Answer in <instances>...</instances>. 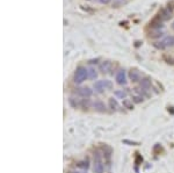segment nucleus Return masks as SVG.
I'll return each mask as SVG.
<instances>
[{"label": "nucleus", "instance_id": "f257e3e1", "mask_svg": "<svg viewBox=\"0 0 174 173\" xmlns=\"http://www.w3.org/2000/svg\"><path fill=\"white\" fill-rule=\"evenodd\" d=\"M88 77V69L84 66L77 67V70L74 71V76H73V81L77 84V85H80L82 84L86 78Z\"/></svg>", "mask_w": 174, "mask_h": 173}, {"label": "nucleus", "instance_id": "f03ea898", "mask_svg": "<svg viewBox=\"0 0 174 173\" xmlns=\"http://www.w3.org/2000/svg\"><path fill=\"white\" fill-rule=\"evenodd\" d=\"M94 173H105V167L101 160V153L95 152L94 153V166H93Z\"/></svg>", "mask_w": 174, "mask_h": 173}, {"label": "nucleus", "instance_id": "7ed1b4c3", "mask_svg": "<svg viewBox=\"0 0 174 173\" xmlns=\"http://www.w3.org/2000/svg\"><path fill=\"white\" fill-rule=\"evenodd\" d=\"M116 82L119 85H125L127 84V74H125V71L124 70H120L117 73H116Z\"/></svg>", "mask_w": 174, "mask_h": 173}, {"label": "nucleus", "instance_id": "20e7f679", "mask_svg": "<svg viewBox=\"0 0 174 173\" xmlns=\"http://www.w3.org/2000/svg\"><path fill=\"white\" fill-rule=\"evenodd\" d=\"M93 108L96 110V112H99V113H105V112L107 110L105 102H103V101H101V100H96V101H94L93 102Z\"/></svg>", "mask_w": 174, "mask_h": 173}, {"label": "nucleus", "instance_id": "39448f33", "mask_svg": "<svg viewBox=\"0 0 174 173\" xmlns=\"http://www.w3.org/2000/svg\"><path fill=\"white\" fill-rule=\"evenodd\" d=\"M94 90L95 92H98L99 94L105 93V90H106V86H105V81L103 80H98L94 82Z\"/></svg>", "mask_w": 174, "mask_h": 173}, {"label": "nucleus", "instance_id": "423d86ee", "mask_svg": "<svg viewBox=\"0 0 174 173\" xmlns=\"http://www.w3.org/2000/svg\"><path fill=\"white\" fill-rule=\"evenodd\" d=\"M150 27L153 29V30H157V29H160L162 28V20L160 19V16L158 15L157 18H154L151 22H150Z\"/></svg>", "mask_w": 174, "mask_h": 173}, {"label": "nucleus", "instance_id": "0eeeda50", "mask_svg": "<svg viewBox=\"0 0 174 173\" xmlns=\"http://www.w3.org/2000/svg\"><path fill=\"white\" fill-rule=\"evenodd\" d=\"M78 94L82 96V98H85V99H88V98H91L92 96V94H93V91L90 88V87H81L78 90Z\"/></svg>", "mask_w": 174, "mask_h": 173}, {"label": "nucleus", "instance_id": "6e6552de", "mask_svg": "<svg viewBox=\"0 0 174 173\" xmlns=\"http://www.w3.org/2000/svg\"><path fill=\"white\" fill-rule=\"evenodd\" d=\"M111 67H113V64H111V62H109V61H105V62H102L101 64H100V71L102 72V73H109V71L111 70Z\"/></svg>", "mask_w": 174, "mask_h": 173}, {"label": "nucleus", "instance_id": "1a4fd4ad", "mask_svg": "<svg viewBox=\"0 0 174 173\" xmlns=\"http://www.w3.org/2000/svg\"><path fill=\"white\" fill-rule=\"evenodd\" d=\"M129 78L130 80L133 81V82H137V81H141V73H139V71L138 70H131L130 72H129Z\"/></svg>", "mask_w": 174, "mask_h": 173}, {"label": "nucleus", "instance_id": "9d476101", "mask_svg": "<svg viewBox=\"0 0 174 173\" xmlns=\"http://www.w3.org/2000/svg\"><path fill=\"white\" fill-rule=\"evenodd\" d=\"M159 16L162 21H166V20H170L171 16H172V11L170 8H164L161 9L160 13H159Z\"/></svg>", "mask_w": 174, "mask_h": 173}, {"label": "nucleus", "instance_id": "9b49d317", "mask_svg": "<svg viewBox=\"0 0 174 173\" xmlns=\"http://www.w3.org/2000/svg\"><path fill=\"white\" fill-rule=\"evenodd\" d=\"M141 87H142L143 90L147 91V90L151 87V79H149V78H143V79L141 80Z\"/></svg>", "mask_w": 174, "mask_h": 173}, {"label": "nucleus", "instance_id": "f8f14e48", "mask_svg": "<svg viewBox=\"0 0 174 173\" xmlns=\"http://www.w3.org/2000/svg\"><path fill=\"white\" fill-rule=\"evenodd\" d=\"M108 105H109V108L113 109V110H117V109H119V102H117V100L114 99V98H110V99H109Z\"/></svg>", "mask_w": 174, "mask_h": 173}, {"label": "nucleus", "instance_id": "ddd939ff", "mask_svg": "<svg viewBox=\"0 0 174 173\" xmlns=\"http://www.w3.org/2000/svg\"><path fill=\"white\" fill-rule=\"evenodd\" d=\"M114 95H115L117 99H122V100L127 99V92L123 91V90H116V91L114 92Z\"/></svg>", "mask_w": 174, "mask_h": 173}, {"label": "nucleus", "instance_id": "4468645a", "mask_svg": "<svg viewBox=\"0 0 174 173\" xmlns=\"http://www.w3.org/2000/svg\"><path fill=\"white\" fill-rule=\"evenodd\" d=\"M88 78H91V79H93V80L98 78V72H96L95 67H93V66L88 67Z\"/></svg>", "mask_w": 174, "mask_h": 173}, {"label": "nucleus", "instance_id": "2eb2a0df", "mask_svg": "<svg viewBox=\"0 0 174 173\" xmlns=\"http://www.w3.org/2000/svg\"><path fill=\"white\" fill-rule=\"evenodd\" d=\"M164 41V43H165V47L166 48H171V47H173L174 45V36H167Z\"/></svg>", "mask_w": 174, "mask_h": 173}, {"label": "nucleus", "instance_id": "dca6fc26", "mask_svg": "<svg viewBox=\"0 0 174 173\" xmlns=\"http://www.w3.org/2000/svg\"><path fill=\"white\" fill-rule=\"evenodd\" d=\"M123 107H124V108H127V109H129V110L134 109L133 101H131V100H129V99H124V100H123Z\"/></svg>", "mask_w": 174, "mask_h": 173}, {"label": "nucleus", "instance_id": "f3484780", "mask_svg": "<svg viewBox=\"0 0 174 173\" xmlns=\"http://www.w3.org/2000/svg\"><path fill=\"white\" fill-rule=\"evenodd\" d=\"M164 35V33L161 31L160 29H157V30H153V33L152 34H150L149 36L150 37H152V39H159V37H161Z\"/></svg>", "mask_w": 174, "mask_h": 173}, {"label": "nucleus", "instance_id": "a211bd4d", "mask_svg": "<svg viewBox=\"0 0 174 173\" xmlns=\"http://www.w3.org/2000/svg\"><path fill=\"white\" fill-rule=\"evenodd\" d=\"M78 166L82 169V170H85V171H87L88 170V167H90V163H88V160H81L78 163Z\"/></svg>", "mask_w": 174, "mask_h": 173}, {"label": "nucleus", "instance_id": "6ab92c4d", "mask_svg": "<svg viewBox=\"0 0 174 173\" xmlns=\"http://www.w3.org/2000/svg\"><path fill=\"white\" fill-rule=\"evenodd\" d=\"M110 155H111V149L109 147H107V145H105V147H103V156H105V158L109 159L110 158Z\"/></svg>", "mask_w": 174, "mask_h": 173}, {"label": "nucleus", "instance_id": "aec40b11", "mask_svg": "<svg viewBox=\"0 0 174 173\" xmlns=\"http://www.w3.org/2000/svg\"><path fill=\"white\" fill-rule=\"evenodd\" d=\"M68 102H70V105L73 107V108H77V107L79 106V101H78L76 98H73V96H71V98L68 99Z\"/></svg>", "mask_w": 174, "mask_h": 173}, {"label": "nucleus", "instance_id": "412c9836", "mask_svg": "<svg viewBox=\"0 0 174 173\" xmlns=\"http://www.w3.org/2000/svg\"><path fill=\"white\" fill-rule=\"evenodd\" d=\"M153 45H154V48H157V49H165L166 47H165V43H164V41H160V42H156V43H153Z\"/></svg>", "mask_w": 174, "mask_h": 173}, {"label": "nucleus", "instance_id": "4be33fe9", "mask_svg": "<svg viewBox=\"0 0 174 173\" xmlns=\"http://www.w3.org/2000/svg\"><path fill=\"white\" fill-rule=\"evenodd\" d=\"M133 101L136 102V104H141L143 101V95H135L133 98Z\"/></svg>", "mask_w": 174, "mask_h": 173}, {"label": "nucleus", "instance_id": "5701e85b", "mask_svg": "<svg viewBox=\"0 0 174 173\" xmlns=\"http://www.w3.org/2000/svg\"><path fill=\"white\" fill-rule=\"evenodd\" d=\"M124 144H130V145H138L139 143L138 142H134V141H128V139H124L123 141Z\"/></svg>", "mask_w": 174, "mask_h": 173}, {"label": "nucleus", "instance_id": "b1692460", "mask_svg": "<svg viewBox=\"0 0 174 173\" xmlns=\"http://www.w3.org/2000/svg\"><path fill=\"white\" fill-rule=\"evenodd\" d=\"M122 2H124V0H114L113 6H114V7H119V5H121Z\"/></svg>", "mask_w": 174, "mask_h": 173}, {"label": "nucleus", "instance_id": "393cba45", "mask_svg": "<svg viewBox=\"0 0 174 173\" xmlns=\"http://www.w3.org/2000/svg\"><path fill=\"white\" fill-rule=\"evenodd\" d=\"M110 1L111 0H99V2L102 5H108V4H110Z\"/></svg>", "mask_w": 174, "mask_h": 173}, {"label": "nucleus", "instance_id": "a878e982", "mask_svg": "<svg viewBox=\"0 0 174 173\" xmlns=\"http://www.w3.org/2000/svg\"><path fill=\"white\" fill-rule=\"evenodd\" d=\"M98 62H99L98 58H96V59H91V61H90V64H98Z\"/></svg>", "mask_w": 174, "mask_h": 173}, {"label": "nucleus", "instance_id": "bb28decb", "mask_svg": "<svg viewBox=\"0 0 174 173\" xmlns=\"http://www.w3.org/2000/svg\"><path fill=\"white\" fill-rule=\"evenodd\" d=\"M70 173H87V172H81V171H71Z\"/></svg>", "mask_w": 174, "mask_h": 173}, {"label": "nucleus", "instance_id": "cd10ccee", "mask_svg": "<svg viewBox=\"0 0 174 173\" xmlns=\"http://www.w3.org/2000/svg\"><path fill=\"white\" fill-rule=\"evenodd\" d=\"M172 29H173V30H174V22H173V23H172Z\"/></svg>", "mask_w": 174, "mask_h": 173}]
</instances>
